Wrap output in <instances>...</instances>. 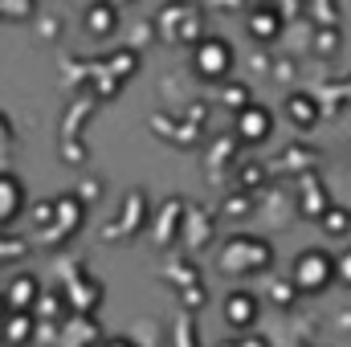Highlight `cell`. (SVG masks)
Instances as JSON below:
<instances>
[{
  "label": "cell",
  "instance_id": "1",
  "mask_svg": "<svg viewBox=\"0 0 351 347\" xmlns=\"http://www.w3.org/2000/svg\"><path fill=\"white\" fill-rule=\"evenodd\" d=\"M274 261V250H269V241L262 237H229L225 241V250H221V270L225 274H258Z\"/></svg>",
  "mask_w": 351,
  "mask_h": 347
},
{
  "label": "cell",
  "instance_id": "2",
  "mask_svg": "<svg viewBox=\"0 0 351 347\" xmlns=\"http://www.w3.org/2000/svg\"><path fill=\"white\" fill-rule=\"evenodd\" d=\"M290 282H294V290H302V294L327 290V286L335 282V258H331L327 250H302V254L294 258Z\"/></svg>",
  "mask_w": 351,
  "mask_h": 347
},
{
  "label": "cell",
  "instance_id": "3",
  "mask_svg": "<svg viewBox=\"0 0 351 347\" xmlns=\"http://www.w3.org/2000/svg\"><path fill=\"white\" fill-rule=\"evenodd\" d=\"M192 70L204 78V82H221L229 70H233V45L225 37H204L196 41L192 49Z\"/></svg>",
  "mask_w": 351,
  "mask_h": 347
},
{
  "label": "cell",
  "instance_id": "4",
  "mask_svg": "<svg viewBox=\"0 0 351 347\" xmlns=\"http://www.w3.org/2000/svg\"><path fill=\"white\" fill-rule=\"evenodd\" d=\"M258 315H262L258 294H250V290L225 294V323H229L233 331H254V327H258Z\"/></svg>",
  "mask_w": 351,
  "mask_h": 347
},
{
  "label": "cell",
  "instance_id": "5",
  "mask_svg": "<svg viewBox=\"0 0 351 347\" xmlns=\"http://www.w3.org/2000/svg\"><path fill=\"white\" fill-rule=\"evenodd\" d=\"M269 131H274V115L265 110V106H245L241 115H237V135L245 139V143H262L269 139Z\"/></svg>",
  "mask_w": 351,
  "mask_h": 347
},
{
  "label": "cell",
  "instance_id": "6",
  "mask_svg": "<svg viewBox=\"0 0 351 347\" xmlns=\"http://www.w3.org/2000/svg\"><path fill=\"white\" fill-rule=\"evenodd\" d=\"M37 294H41L37 278H33V274H16L12 286L4 290V302H8L12 311H33V307H37Z\"/></svg>",
  "mask_w": 351,
  "mask_h": 347
},
{
  "label": "cell",
  "instance_id": "7",
  "mask_svg": "<svg viewBox=\"0 0 351 347\" xmlns=\"http://www.w3.org/2000/svg\"><path fill=\"white\" fill-rule=\"evenodd\" d=\"M25 208V188L12 172H0V225H8Z\"/></svg>",
  "mask_w": 351,
  "mask_h": 347
},
{
  "label": "cell",
  "instance_id": "8",
  "mask_svg": "<svg viewBox=\"0 0 351 347\" xmlns=\"http://www.w3.org/2000/svg\"><path fill=\"white\" fill-rule=\"evenodd\" d=\"M286 115H290L294 127H315V123H319V102H315L306 90H294V94L286 98Z\"/></svg>",
  "mask_w": 351,
  "mask_h": 347
},
{
  "label": "cell",
  "instance_id": "9",
  "mask_svg": "<svg viewBox=\"0 0 351 347\" xmlns=\"http://www.w3.org/2000/svg\"><path fill=\"white\" fill-rule=\"evenodd\" d=\"M245 29H250V37H258V41H274V37L282 33V12L262 4V8L250 12V25H245Z\"/></svg>",
  "mask_w": 351,
  "mask_h": 347
},
{
  "label": "cell",
  "instance_id": "10",
  "mask_svg": "<svg viewBox=\"0 0 351 347\" xmlns=\"http://www.w3.org/2000/svg\"><path fill=\"white\" fill-rule=\"evenodd\" d=\"M114 25H119V8H114L110 0H98V4H90L86 8V29L94 33V37L114 33Z\"/></svg>",
  "mask_w": 351,
  "mask_h": 347
},
{
  "label": "cell",
  "instance_id": "11",
  "mask_svg": "<svg viewBox=\"0 0 351 347\" xmlns=\"http://www.w3.org/2000/svg\"><path fill=\"white\" fill-rule=\"evenodd\" d=\"M0 335H4L8 344H25V339L33 335V311H12V315L4 319Z\"/></svg>",
  "mask_w": 351,
  "mask_h": 347
},
{
  "label": "cell",
  "instance_id": "12",
  "mask_svg": "<svg viewBox=\"0 0 351 347\" xmlns=\"http://www.w3.org/2000/svg\"><path fill=\"white\" fill-rule=\"evenodd\" d=\"M335 278H339L343 286H351V250H343V254L335 258Z\"/></svg>",
  "mask_w": 351,
  "mask_h": 347
},
{
  "label": "cell",
  "instance_id": "13",
  "mask_svg": "<svg viewBox=\"0 0 351 347\" xmlns=\"http://www.w3.org/2000/svg\"><path fill=\"white\" fill-rule=\"evenodd\" d=\"M323 225H327V229H331V233H343V229H348L351 221H348V213H343V208H339V213H327V221H323Z\"/></svg>",
  "mask_w": 351,
  "mask_h": 347
},
{
  "label": "cell",
  "instance_id": "14",
  "mask_svg": "<svg viewBox=\"0 0 351 347\" xmlns=\"http://www.w3.org/2000/svg\"><path fill=\"white\" fill-rule=\"evenodd\" d=\"M8 315H12V307H8V302H4V294H0V327H4V319H8Z\"/></svg>",
  "mask_w": 351,
  "mask_h": 347
},
{
  "label": "cell",
  "instance_id": "15",
  "mask_svg": "<svg viewBox=\"0 0 351 347\" xmlns=\"http://www.w3.org/2000/svg\"><path fill=\"white\" fill-rule=\"evenodd\" d=\"M102 347H139V344H131V339H110V344H102Z\"/></svg>",
  "mask_w": 351,
  "mask_h": 347
},
{
  "label": "cell",
  "instance_id": "16",
  "mask_svg": "<svg viewBox=\"0 0 351 347\" xmlns=\"http://www.w3.org/2000/svg\"><path fill=\"white\" fill-rule=\"evenodd\" d=\"M0 135H8V119L4 115H0Z\"/></svg>",
  "mask_w": 351,
  "mask_h": 347
},
{
  "label": "cell",
  "instance_id": "17",
  "mask_svg": "<svg viewBox=\"0 0 351 347\" xmlns=\"http://www.w3.org/2000/svg\"><path fill=\"white\" fill-rule=\"evenodd\" d=\"M110 4H114V8H119V4H131V0H110Z\"/></svg>",
  "mask_w": 351,
  "mask_h": 347
}]
</instances>
